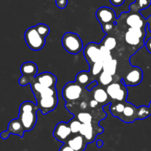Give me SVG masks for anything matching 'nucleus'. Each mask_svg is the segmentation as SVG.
<instances>
[{"label": "nucleus", "instance_id": "nucleus-40", "mask_svg": "<svg viewBox=\"0 0 151 151\" xmlns=\"http://www.w3.org/2000/svg\"><path fill=\"white\" fill-rule=\"evenodd\" d=\"M148 107H149V109H150V111H151V101H150V104H149V106H148Z\"/></svg>", "mask_w": 151, "mask_h": 151}, {"label": "nucleus", "instance_id": "nucleus-27", "mask_svg": "<svg viewBox=\"0 0 151 151\" xmlns=\"http://www.w3.org/2000/svg\"><path fill=\"white\" fill-rule=\"evenodd\" d=\"M103 70V62L102 60L96 62L90 67V72L93 76L99 75Z\"/></svg>", "mask_w": 151, "mask_h": 151}, {"label": "nucleus", "instance_id": "nucleus-7", "mask_svg": "<svg viewBox=\"0 0 151 151\" xmlns=\"http://www.w3.org/2000/svg\"><path fill=\"white\" fill-rule=\"evenodd\" d=\"M35 99H36L37 106L38 109L41 110V113L44 115L47 114L52 111H54L58 103L57 94L38 97Z\"/></svg>", "mask_w": 151, "mask_h": 151}, {"label": "nucleus", "instance_id": "nucleus-5", "mask_svg": "<svg viewBox=\"0 0 151 151\" xmlns=\"http://www.w3.org/2000/svg\"><path fill=\"white\" fill-rule=\"evenodd\" d=\"M109 97L116 102L125 103L126 102L128 90L126 86L121 81L119 83H112L106 88Z\"/></svg>", "mask_w": 151, "mask_h": 151}, {"label": "nucleus", "instance_id": "nucleus-14", "mask_svg": "<svg viewBox=\"0 0 151 151\" xmlns=\"http://www.w3.org/2000/svg\"><path fill=\"white\" fill-rule=\"evenodd\" d=\"M126 23L130 27L145 29L147 27V19H145L139 12H131L126 19Z\"/></svg>", "mask_w": 151, "mask_h": 151}, {"label": "nucleus", "instance_id": "nucleus-2", "mask_svg": "<svg viewBox=\"0 0 151 151\" xmlns=\"http://www.w3.org/2000/svg\"><path fill=\"white\" fill-rule=\"evenodd\" d=\"M62 45L68 52L76 55L82 50L83 44L78 34L68 32L62 37Z\"/></svg>", "mask_w": 151, "mask_h": 151}, {"label": "nucleus", "instance_id": "nucleus-36", "mask_svg": "<svg viewBox=\"0 0 151 151\" xmlns=\"http://www.w3.org/2000/svg\"><path fill=\"white\" fill-rule=\"evenodd\" d=\"M145 47L147 48V51L151 54V38L145 41Z\"/></svg>", "mask_w": 151, "mask_h": 151}, {"label": "nucleus", "instance_id": "nucleus-28", "mask_svg": "<svg viewBox=\"0 0 151 151\" xmlns=\"http://www.w3.org/2000/svg\"><path fill=\"white\" fill-rule=\"evenodd\" d=\"M112 56L111 50H109V49L106 48L105 46H103L101 44V46H100V60H102L104 63L105 61L110 60Z\"/></svg>", "mask_w": 151, "mask_h": 151}, {"label": "nucleus", "instance_id": "nucleus-8", "mask_svg": "<svg viewBox=\"0 0 151 151\" xmlns=\"http://www.w3.org/2000/svg\"><path fill=\"white\" fill-rule=\"evenodd\" d=\"M145 29L130 27L125 33V39L130 45L137 46L144 41L143 40L145 38Z\"/></svg>", "mask_w": 151, "mask_h": 151}, {"label": "nucleus", "instance_id": "nucleus-38", "mask_svg": "<svg viewBox=\"0 0 151 151\" xmlns=\"http://www.w3.org/2000/svg\"><path fill=\"white\" fill-rule=\"evenodd\" d=\"M80 106H81V109H82L83 111H85L88 109V103L85 101H83L82 103H81V105H80Z\"/></svg>", "mask_w": 151, "mask_h": 151}, {"label": "nucleus", "instance_id": "nucleus-1", "mask_svg": "<svg viewBox=\"0 0 151 151\" xmlns=\"http://www.w3.org/2000/svg\"><path fill=\"white\" fill-rule=\"evenodd\" d=\"M38 106L30 101H25L19 108V119L23 124L25 131H29L35 127L37 122Z\"/></svg>", "mask_w": 151, "mask_h": 151}, {"label": "nucleus", "instance_id": "nucleus-16", "mask_svg": "<svg viewBox=\"0 0 151 151\" xmlns=\"http://www.w3.org/2000/svg\"><path fill=\"white\" fill-rule=\"evenodd\" d=\"M35 81L40 83L44 86L52 88V87H55L57 78L55 75H53L52 73L46 72L37 75L35 78Z\"/></svg>", "mask_w": 151, "mask_h": 151}, {"label": "nucleus", "instance_id": "nucleus-31", "mask_svg": "<svg viewBox=\"0 0 151 151\" xmlns=\"http://www.w3.org/2000/svg\"><path fill=\"white\" fill-rule=\"evenodd\" d=\"M35 28L38 30V32L44 38H46L50 33V27L44 24H38L35 26Z\"/></svg>", "mask_w": 151, "mask_h": 151}, {"label": "nucleus", "instance_id": "nucleus-25", "mask_svg": "<svg viewBox=\"0 0 151 151\" xmlns=\"http://www.w3.org/2000/svg\"><path fill=\"white\" fill-rule=\"evenodd\" d=\"M103 46L109 49V50H113L116 47V40L115 38L112 36H109V35H106L104 38L103 39V41L101 43Z\"/></svg>", "mask_w": 151, "mask_h": 151}, {"label": "nucleus", "instance_id": "nucleus-3", "mask_svg": "<svg viewBox=\"0 0 151 151\" xmlns=\"http://www.w3.org/2000/svg\"><path fill=\"white\" fill-rule=\"evenodd\" d=\"M24 39L28 47L34 51L41 50L45 45V38L41 35L35 26L28 28L24 34Z\"/></svg>", "mask_w": 151, "mask_h": 151}, {"label": "nucleus", "instance_id": "nucleus-20", "mask_svg": "<svg viewBox=\"0 0 151 151\" xmlns=\"http://www.w3.org/2000/svg\"><path fill=\"white\" fill-rule=\"evenodd\" d=\"M151 0H136L134 3L130 4L129 9L131 12H139L150 7Z\"/></svg>", "mask_w": 151, "mask_h": 151}, {"label": "nucleus", "instance_id": "nucleus-33", "mask_svg": "<svg viewBox=\"0 0 151 151\" xmlns=\"http://www.w3.org/2000/svg\"><path fill=\"white\" fill-rule=\"evenodd\" d=\"M56 4L60 9H63L66 7L68 3V0H55Z\"/></svg>", "mask_w": 151, "mask_h": 151}, {"label": "nucleus", "instance_id": "nucleus-23", "mask_svg": "<svg viewBox=\"0 0 151 151\" xmlns=\"http://www.w3.org/2000/svg\"><path fill=\"white\" fill-rule=\"evenodd\" d=\"M125 103L116 102V103H112L110 106V111L114 116L118 117L123 113L125 109Z\"/></svg>", "mask_w": 151, "mask_h": 151}, {"label": "nucleus", "instance_id": "nucleus-15", "mask_svg": "<svg viewBox=\"0 0 151 151\" xmlns=\"http://www.w3.org/2000/svg\"><path fill=\"white\" fill-rule=\"evenodd\" d=\"M119 119L127 123H131L137 119V108L131 103L125 102L123 113L119 116Z\"/></svg>", "mask_w": 151, "mask_h": 151}, {"label": "nucleus", "instance_id": "nucleus-13", "mask_svg": "<svg viewBox=\"0 0 151 151\" xmlns=\"http://www.w3.org/2000/svg\"><path fill=\"white\" fill-rule=\"evenodd\" d=\"M143 78L142 71L140 68L135 67L128 72V73L122 78V82L126 86H135L142 82Z\"/></svg>", "mask_w": 151, "mask_h": 151}, {"label": "nucleus", "instance_id": "nucleus-24", "mask_svg": "<svg viewBox=\"0 0 151 151\" xmlns=\"http://www.w3.org/2000/svg\"><path fill=\"white\" fill-rule=\"evenodd\" d=\"M99 82L103 86H108L113 82V75L103 70V72L99 75Z\"/></svg>", "mask_w": 151, "mask_h": 151}, {"label": "nucleus", "instance_id": "nucleus-30", "mask_svg": "<svg viewBox=\"0 0 151 151\" xmlns=\"http://www.w3.org/2000/svg\"><path fill=\"white\" fill-rule=\"evenodd\" d=\"M69 125L72 134H76L80 132L82 123L78 119H72L69 122Z\"/></svg>", "mask_w": 151, "mask_h": 151}, {"label": "nucleus", "instance_id": "nucleus-21", "mask_svg": "<svg viewBox=\"0 0 151 151\" xmlns=\"http://www.w3.org/2000/svg\"><path fill=\"white\" fill-rule=\"evenodd\" d=\"M93 97L95 100H97L99 103H105L108 100H109V94H108L107 91L103 88H98L94 91Z\"/></svg>", "mask_w": 151, "mask_h": 151}, {"label": "nucleus", "instance_id": "nucleus-10", "mask_svg": "<svg viewBox=\"0 0 151 151\" xmlns=\"http://www.w3.org/2000/svg\"><path fill=\"white\" fill-rule=\"evenodd\" d=\"M72 134L69 123L60 122L56 125L53 131V136L55 138L61 142L66 143L70 138Z\"/></svg>", "mask_w": 151, "mask_h": 151}, {"label": "nucleus", "instance_id": "nucleus-26", "mask_svg": "<svg viewBox=\"0 0 151 151\" xmlns=\"http://www.w3.org/2000/svg\"><path fill=\"white\" fill-rule=\"evenodd\" d=\"M151 115L150 109L149 107L142 106L141 107L137 108V119H144L148 117Z\"/></svg>", "mask_w": 151, "mask_h": 151}, {"label": "nucleus", "instance_id": "nucleus-18", "mask_svg": "<svg viewBox=\"0 0 151 151\" xmlns=\"http://www.w3.org/2000/svg\"><path fill=\"white\" fill-rule=\"evenodd\" d=\"M79 133L86 139L88 143L92 142L95 139L96 134L94 133L92 123H82Z\"/></svg>", "mask_w": 151, "mask_h": 151}, {"label": "nucleus", "instance_id": "nucleus-12", "mask_svg": "<svg viewBox=\"0 0 151 151\" xmlns=\"http://www.w3.org/2000/svg\"><path fill=\"white\" fill-rule=\"evenodd\" d=\"M96 17L101 24L116 23V13L113 9L109 7H102L96 12Z\"/></svg>", "mask_w": 151, "mask_h": 151}, {"label": "nucleus", "instance_id": "nucleus-6", "mask_svg": "<svg viewBox=\"0 0 151 151\" xmlns=\"http://www.w3.org/2000/svg\"><path fill=\"white\" fill-rule=\"evenodd\" d=\"M83 93L82 86L78 83H67L62 90V95L66 102L78 100Z\"/></svg>", "mask_w": 151, "mask_h": 151}, {"label": "nucleus", "instance_id": "nucleus-35", "mask_svg": "<svg viewBox=\"0 0 151 151\" xmlns=\"http://www.w3.org/2000/svg\"><path fill=\"white\" fill-rule=\"evenodd\" d=\"M110 2L113 4L114 6H121L124 2H125V0H110Z\"/></svg>", "mask_w": 151, "mask_h": 151}, {"label": "nucleus", "instance_id": "nucleus-22", "mask_svg": "<svg viewBox=\"0 0 151 151\" xmlns=\"http://www.w3.org/2000/svg\"><path fill=\"white\" fill-rule=\"evenodd\" d=\"M116 67H117V61L115 59L111 58L103 63V71L111 74V75H114L116 74Z\"/></svg>", "mask_w": 151, "mask_h": 151}, {"label": "nucleus", "instance_id": "nucleus-19", "mask_svg": "<svg viewBox=\"0 0 151 151\" xmlns=\"http://www.w3.org/2000/svg\"><path fill=\"white\" fill-rule=\"evenodd\" d=\"M93 75H91V72H86V71H83V72H79L77 75L76 78H75V82L78 83L81 86H87L88 84L93 82L91 80V77Z\"/></svg>", "mask_w": 151, "mask_h": 151}, {"label": "nucleus", "instance_id": "nucleus-11", "mask_svg": "<svg viewBox=\"0 0 151 151\" xmlns=\"http://www.w3.org/2000/svg\"><path fill=\"white\" fill-rule=\"evenodd\" d=\"M24 131L23 124H22V121L19 119V118L13 119L9 122L7 131H4L1 134V138L2 139H6L8 138L10 134L18 135L20 137H23Z\"/></svg>", "mask_w": 151, "mask_h": 151}, {"label": "nucleus", "instance_id": "nucleus-17", "mask_svg": "<svg viewBox=\"0 0 151 151\" xmlns=\"http://www.w3.org/2000/svg\"><path fill=\"white\" fill-rule=\"evenodd\" d=\"M66 143L75 151H83L86 147L88 142L81 134H78L72 138H69Z\"/></svg>", "mask_w": 151, "mask_h": 151}, {"label": "nucleus", "instance_id": "nucleus-29", "mask_svg": "<svg viewBox=\"0 0 151 151\" xmlns=\"http://www.w3.org/2000/svg\"><path fill=\"white\" fill-rule=\"evenodd\" d=\"M77 119L81 123H91L92 122V116L91 115V114L86 111L80 112L77 116Z\"/></svg>", "mask_w": 151, "mask_h": 151}, {"label": "nucleus", "instance_id": "nucleus-39", "mask_svg": "<svg viewBox=\"0 0 151 151\" xmlns=\"http://www.w3.org/2000/svg\"><path fill=\"white\" fill-rule=\"evenodd\" d=\"M147 26H148L149 30H150L151 32V15L147 19Z\"/></svg>", "mask_w": 151, "mask_h": 151}, {"label": "nucleus", "instance_id": "nucleus-4", "mask_svg": "<svg viewBox=\"0 0 151 151\" xmlns=\"http://www.w3.org/2000/svg\"><path fill=\"white\" fill-rule=\"evenodd\" d=\"M22 76L19 81V85L24 86L34 81L38 74V67L35 63L31 61L24 63L20 68Z\"/></svg>", "mask_w": 151, "mask_h": 151}, {"label": "nucleus", "instance_id": "nucleus-9", "mask_svg": "<svg viewBox=\"0 0 151 151\" xmlns=\"http://www.w3.org/2000/svg\"><path fill=\"white\" fill-rule=\"evenodd\" d=\"M100 46L101 44L89 43L84 49V56L90 67L96 62L100 60Z\"/></svg>", "mask_w": 151, "mask_h": 151}, {"label": "nucleus", "instance_id": "nucleus-32", "mask_svg": "<svg viewBox=\"0 0 151 151\" xmlns=\"http://www.w3.org/2000/svg\"><path fill=\"white\" fill-rule=\"evenodd\" d=\"M115 24L114 23H108V24H101L102 27H103V30L106 33H109L111 30H112V29L114 27Z\"/></svg>", "mask_w": 151, "mask_h": 151}, {"label": "nucleus", "instance_id": "nucleus-34", "mask_svg": "<svg viewBox=\"0 0 151 151\" xmlns=\"http://www.w3.org/2000/svg\"><path fill=\"white\" fill-rule=\"evenodd\" d=\"M59 151H75V150H74L73 148H72V147H71L69 145H67L66 143H65V144H63V145L60 147Z\"/></svg>", "mask_w": 151, "mask_h": 151}, {"label": "nucleus", "instance_id": "nucleus-37", "mask_svg": "<svg viewBox=\"0 0 151 151\" xmlns=\"http://www.w3.org/2000/svg\"><path fill=\"white\" fill-rule=\"evenodd\" d=\"M98 102L94 99V100H91V101L89 102V106L91 108H96L97 106V105H98Z\"/></svg>", "mask_w": 151, "mask_h": 151}]
</instances>
